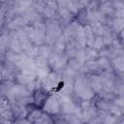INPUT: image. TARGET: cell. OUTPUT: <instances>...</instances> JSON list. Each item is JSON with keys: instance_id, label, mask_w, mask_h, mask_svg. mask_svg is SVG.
<instances>
[{"instance_id": "obj_1", "label": "cell", "mask_w": 124, "mask_h": 124, "mask_svg": "<svg viewBox=\"0 0 124 124\" xmlns=\"http://www.w3.org/2000/svg\"><path fill=\"white\" fill-rule=\"evenodd\" d=\"M45 103H46V108H47L48 111H50V112H56L58 110V103L56 102V100L49 99V100L46 101Z\"/></svg>"}]
</instances>
